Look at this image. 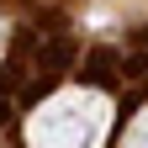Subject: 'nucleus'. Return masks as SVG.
I'll list each match as a JSON object with an SVG mask.
<instances>
[{
    "instance_id": "obj_1",
    "label": "nucleus",
    "mask_w": 148,
    "mask_h": 148,
    "mask_svg": "<svg viewBox=\"0 0 148 148\" xmlns=\"http://www.w3.org/2000/svg\"><path fill=\"white\" fill-rule=\"evenodd\" d=\"M0 122H5V111H0Z\"/></svg>"
}]
</instances>
